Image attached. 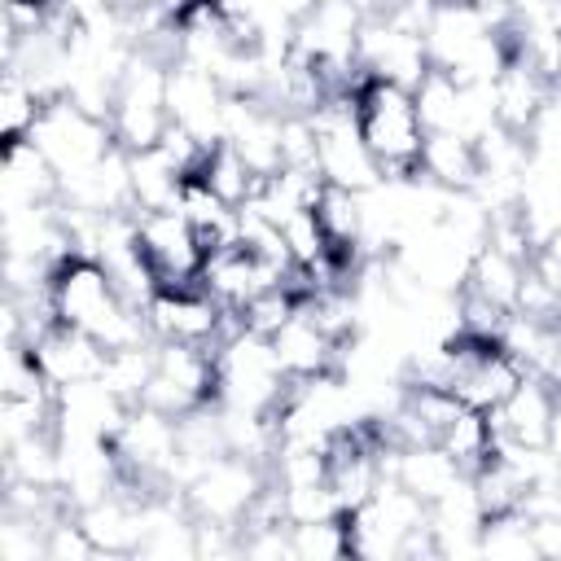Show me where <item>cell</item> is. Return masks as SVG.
Here are the masks:
<instances>
[{
	"instance_id": "1",
	"label": "cell",
	"mask_w": 561,
	"mask_h": 561,
	"mask_svg": "<svg viewBox=\"0 0 561 561\" xmlns=\"http://www.w3.org/2000/svg\"><path fill=\"white\" fill-rule=\"evenodd\" d=\"M355 123L377 158L386 180H421V149H425V123L416 110V92L377 75H364L355 83Z\"/></svg>"
},
{
	"instance_id": "2",
	"label": "cell",
	"mask_w": 561,
	"mask_h": 561,
	"mask_svg": "<svg viewBox=\"0 0 561 561\" xmlns=\"http://www.w3.org/2000/svg\"><path fill=\"white\" fill-rule=\"evenodd\" d=\"M48 289H53L57 320L70 324V329L92 333L101 346H110V337L118 333V324L136 307V302L123 298L114 272L101 259H92V254H66V259H57L53 263V276H48Z\"/></svg>"
},
{
	"instance_id": "3",
	"label": "cell",
	"mask_w": 561,
	"mask_h": 561,
	"mask_svg": "<svg viewBox=\"0 0 561 561\" xmlns=\"http://www.w3.org/2000/svg\"><path fill=\"white\" fill-rule=\"evenodd\" d=\"M167 66L162 57L153 53H131L123 79H118V92H114V110H110V127H114V140L118 149L136 153V149H153L162 140V131L171 127V114H167Z\"/></svg>"
},
{
	"instance_id": "4",
	"label": "cell",
	"mask_w": 561,
	"mask_h": 561,
	"mask_svg": "<svg viewBox=\"0 0 561 561\" xmlns=\"http://www.w3.org/2000/svg\"><path fill=\"white\" fill-rule=\"evenodd\" d=\"M31 140H35L39 153L57 167V175L88 171V167H96L110 149H118L110 118L88 114V110L75 105L70 96L44 101V110H39V118H35V127H31Z\"/></svg>"
},
{
	"instance_id": "5",
	"label": "cell",
	"mask_w": 561,
	"mask_h": 561,
	"mask_svg": "<svg viewBox=\"0 0 561 561\" xmlns=\"http://www.w3.org/2000/svg\"><path fill=\"white\" fill-rule=\"evenodd\" d=\"M267 482H272V469H267L263 460L224 451V456H215V460L184 486V500H188L193 517H202V522H224V526H237V530H241L245 513L254 508V500L263 495Z\"/></svg>"
},
{
	"instance_id": "6",
	"label": "cell",
	"mask_w": 561,
	"mask_h": 561,
	"mask_svg": "<svg viewBox=\"0 0 561 561\" xmlns=\"http://www.w3.org/2000/svg\"><path fill=\"white\" fill-rule=\"evenodd\" d=\"M136 250L153 267L158 289L162 285H197L202 263H206L197 228L180 210H140L136 215Z\"/></svg>"
},
{
	"instance_id": "7",
	"label": "cell",
	"mask_w": 561,
	"mask_h": 561,
	"mask_svg": "<svg viewBox=\"0 0 561 561\" xmlns=\"http://www.w3.org/2000/svg\"><path fill=\"white\" fill-rule=\"evenodd\" d=\"M224 96L228 92L210 70H202L184 57H175L167 66V114L175 127L193 131L206 149L224 140Z\"/></svg>"
},
{
	"instance_id": "8",
	"label": "cell",
	"mask_w": 561,
	"mask_h": 561,
	"mask_svg": "<svg viewBox=\"0 0 561 561\" xmlns=\"http://www.w3.org/2000/svg\"><path fill=\"white\" fill-rule=\"evenodd\" d=\"M26 351H31L35 368L44 373V381H48L53 390L75 386V381H88V377H101L105 355H110L92 333L70 329V324H61V320L48 324L39 337H31Z\"/></svg>"
},
{
	"instance_id": "9",
	"label": "cell",
	"mask_w": 561,
	"mask_h": 561,
	"mask_svg": "<svg viewBox=\"0 0 561 561\" xmlns=\"http://www.w3.org/2000/svg\"><path fill=\"white\" fill-rule=\"evenodd\" d=\"M131 403L118 399L101 377H88V381H75V386H61L57 390V416H53V430L57 434H75V438H118L123 421H127Z\"/></svg>"
},
{
	"instance_id": "10",
	"label": "cell",
	"mask_w": 561,
	"mask_h": 561,
	"mask_svg": "<svg viewBox=\"0 0 561 561\" xmlns=\"http://www.w3.org/2000/svg\"><path fill=\"white\" fill-rule=\"evenodd\" d=\"M57 197H61V175L39 153V145L31 136L4 140V175H0V206H4V215L53 206Z\"/></svg>"
},
{
	"instance_id": "11",
	"label": "cell",
	"mask_w": 561,
	"mask_h": 561,
	"mask_svg": "<svg viewBox=\"0 0 561 561\" xmlns=\"http://www.w3.org/2000/svg\"><path fill=\"white\" fill-rule=\"evenodd\" d=\"M342 346H346V342H337L307 307H298V311L272 333V351H276L280 368H285L294 381H311V377L337 373Z\"/></svg>"
},
{
	"instance_id": "12",
	"label": "cell",
	"mask_w": 561,
	"mask_h": 561,
	"mask_svg": "<svg viewBox=\"0 0 561 561\" xmlns=\"http://www.w3.org/2000/svg\"><path fill=\"white\" fill-rule=\"evenodd\" d=\"M557 403H561V394H557L543 377L526 373V377L517 381V390L491 412L495 434H500V438H513V443H522V447H552Z\"/></svg>"
},
{
	"instance_id": "13",
	"label": "cell",
	"mask_w": 561,
	"mask_h": 561,
	"mask_svg": "<svg viewBox=\"0 0 561 561\" xmlns=\"http://www.w3.org/2000/svg\"><path fill=\"white\" fill-rule=\"evenodd\" d=\"M61 206L75 210H92V215H110V210H131V167H127V149H110L96 167L61 175Z\"/></svg>"
},
{
	"instance_id": "14",
	"label": "cell",
	"mask_w": 561,
	"mask_h": 561,
	"mask_svg": "<svg viewBox=\"0 0 561 561\" xmlns=\"http://www.w3.org/2000/svg\"><path fill=\"white\" fill-rule=\"evenodd\" d=\"M557 88H561V83L543 79L530 61L508 57V66H504V70H500V79H495V118H500L508 131L530 136V131H535V123H539V114L552 105Z\"/></svg>"
},
{
	"instance_id": "15",
	"label": "cell",
	"mask_w": 561,
	"mask_h": 561,
	"mask_svg": "<svg viewBox=\"0 0 561 561\" xmlns=\"http://www.w3.org/2000/svg\"><path fill=\"white\" fill-rule=\"evenodd\" d=\"M390 478H399L412 495H421L425 504H434V500H443L447 491H456L469 473H465V469L456 465V456L443 451L438 443H421V447H399V451H394Z\"/></svg>"
},
{
	"instance_id": "16",
	"label": "cell",
	"mask_w": 561,
	"mask_h": 561,
	"mask_svg": "<svg viewBox=\"0 0 561 561\" xmlns=\"http://www.w3.org/2000/svg\"><path fill=\"white\" fill-rule=\"evenodd\" d=\"M482 35H491V22L482 18V9L473 0H438L434 9V22L425 31V44H430V57L438 70H447L469 44H478Z\"/></svg>"
},
{
	"instance_id": "17",
	"label": "cell",
	"mask_w": 561,
	"mask_h": 561,
	"mask_svg": "<svg viewBox=\"0 0 561 561\" xmlns=\"http://www.w3.org/2000/svg\"><path fill=\"white\" fill-rule=\"evenodd\" d=\"M522 276H526V263H522V259H513L508 250L482 241V245L473 250V259H469V276H465L460 289H469V294L495 302L500 311H517Z\"/></svg>"
},
{
	"instance_id": "18",
	"label": "cell",
	"mask_w": 561,
	"mask_h": 561,
	"mask_svg": "<svg viewBox=\"0 0 561 561\" xmlns=\"http://www.w3.org/2000/svg\"><path fill=\"white\" fill-rule=\"evenodd\" d=\"M421 171L451 188V193H465L478 184L482 175V158H478V145L456 136V131H425V149H421Z\"/></svg>"
},
{
	"instance_id": "19",
	"label": "cell",
	"mask_w": 561,
	"mask_h": 561,
	"mask_svg": "<svg viewBox=\"0 0 561 561\" xmlns=\"http://www.w3.org/2000/svg\"><path fill=\"white\" fill-rule=\"evenodd\" d=\"M127 167H131V206L136 210H175L184 175L158 145L127 153Z\"/></svg>"
},
{
	"instance_id": "20",
	"label": "cell",
	"mask_w": 561,
	"mask_h": 561,
	"mask_svg": "<svg viewBox=\"0 0 561 561\" xmlns=\"http://www.w3.org/2000/svg\"><path fill=\"white\" fill-rule=\"evenodd\" d=\"M495 421H491V412H482V408H460L456 412V421L438 434V447L443 451H451L456 456V465L473 478L491 456H495Z\"/></svg>"
},
{
	"instance_id": "21",
	"label": "cell",
	"mask_w": 561,
	"mask_h": 561,
	"mask_svg": "<svg viewBox=\"0 0 561 561\" xmlns=\"http://www.w3.org/2000/svg\"><path fill=\"white\" fill-rule=\"evenodd\" d=\"M153 368H158V337L153 342H140V346H123V351H110L105 355V368H101V381L127 399L131 408L140 403L145 386L153 381Z\"/></svg>"
},
{
	"instance_id": "22",
	"label": "cell",
	"mask_w": 561,
	"mask_h": 561,
	"mask_svg": "<svg viewBox=\"0 0 561 561\" xmlns=\"http://www.w3.org/2000/svg\"><path fill=\"white\" fill-rule=\"evenodd\" d=\"M202 175H206V184H210L228 206H241V202L263 184V180L245 167V158L237 153V145H232V140H219V145H210V149H206Z\"/></svg>"
},
{
	"instance_id": "23",
	"label": "cell",
	"mask_w": 561,
	"mask_h": 561,
	"mask_svg": "<svg viewBox=\"0 0 561 561\" xmlns=\"http://www.w3.org/2000/svg\"><path fill=\"white\" fill-rule=\"evenodd\" d=\"M416 110H421L425 131H456V123H460V83L447 70L434 66L425 75V83L416 88Z\"/></svg>"
},
{
	"instance_id": "24",
	"label": "cell",
	"mask_w": 561,
	"mask_h": 561,
	"mask_svg": "<svg viewBox=\"0 0 561 561\" xmlns=\"http://www.w3.org/2000/svg\"><path fill=\"white\" fill-rule=\"evenodd\" d=\"M39 110H44V96L18 70H4V83H0V127H4V140L31 136Z\"/></svg>"
},
{
	"instance_id": "25",
	"label": "cell",
	"mask_w": 561,
	"mask_h": 561,
	"mask_svg": "<svg viewBox=\"0 0 561 561\" xmlns=\"http://www.w3.org/2000/svg\"><path fill=\"white\" fill-rule=\"evenodd\" d=\"M294 539V557L298 561H333V557H351V535L342 517L329 522H307V526H289Z\"/></svg>"
},
{
	"instance_id": "26",
	"label": "cell",
	"mask_w": 561,
	"mask_h": 561,
	"mask_svg": "<svg viewBox=\"0 0 561 561\" xmlns=\"http://www.w3.org/2000/svg\"><path fill=\"white\" fill-rule=\"evenodd\" d=\"M294 311H298V298H294L285 285H267V289H259L254 298H245V302L237 307V320H241V329L272 337Z\"/></svg>"
},
{
	"instance_id": "27",
	"label": "cell",
	"mask_w": 561,
	"mask_h": 561,
	"mask_svg": "<svg viewBox=\"0 0 561 561\" xmlns=\"http://www.w3.org/2000/svg\"><path fill=\"white\" fill-rule=\"evenodd\" d=\"M101 557L92 535L83 530V522L75 513H61L53 526H48V561H92Z\"/></svg>"
},
{
	"instance_id": "28",
	"label": "cell",
	"mask_w": 561,
	"mask_h": 561,
	"mask_svg": "<svg viewBox=\"0 0 561 561\" xmlns=\"http://www.w3.org/2000/svg\"><path fill=\"white\" fill-rule=\"evenodd\" d=\"M267 4H272L276 13H285L289 22H302V18L316 9V0H267Z\"/></svg>"
},
{
	"instance_id": "29",
	"label": "cell",
	"mask_w": 561,
	"mask_h": 561,
	"mask_svg": "<svg viewBox=\"0 0 561 561\" xmlns=\"http://www.w3.org/2000/svg\"><path fill=\"white\" fill-rule=\"evenodd\" d=\"M351 4H355L364 18H390V13H394L403 0H351Z\"/></svg>"
},
{
	"instance_id": "30",
	"label": "cell",
	"mask_w": 561,
	"mask_h": 561,
	"mask_svg": "<svg viewBox=\"0 0 561 561\" xmlns=\"http://www.w3.org/2000/svg\"><path fill=\"white\" fill-rule=\"evenodd\" d=\"M316 4H351V0H316Z\"/></svg>"
}]
</instances>
